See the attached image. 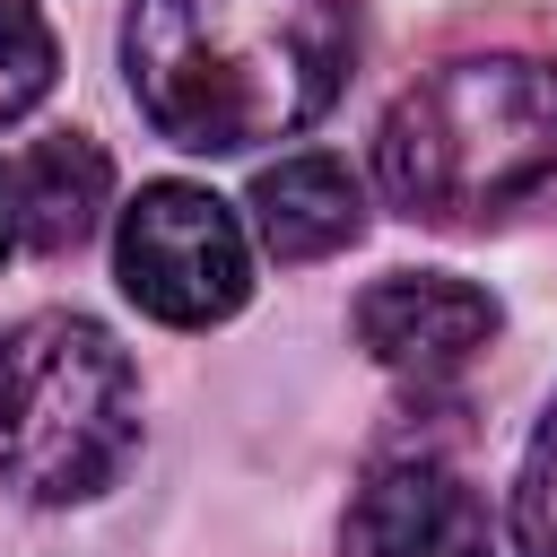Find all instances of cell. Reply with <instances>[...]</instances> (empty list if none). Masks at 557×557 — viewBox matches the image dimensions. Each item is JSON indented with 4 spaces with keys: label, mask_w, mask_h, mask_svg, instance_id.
<instances>
[{
    "label": "cell",
    "mask_w": 557,
    "mask_h": 557,
    "mask_svg": "<svg viewBox=\"0 0 557 557\" xmlns=\"http://www.w3.org/2000/svg\"><path fill=\"white\" fill-rule=\"evenodd\" d=\"M9 183H17V226H26L35 252H78V244L96 235L104 200H113V165H104V148H96L87 131L35 139Z\"/></svg>",
    "instance_id": "8"
},
{
    "label": "cell",
    "mask_w": 557,
    "mask_h": 557,
    "mask_svg": "<svg viewBox=\"0 0 557 557\" xmlns=\"http://www.w3.org/2000/svg\"><path fill=\"white\" fill-rule=\"evenodd\" d=\"M357 348L383 366V374H400V383H453L470 357H487V339L505 331V313H496V296L487 287H470V278H453V270H392V278H374L366 296H357Z\"/></svg>",
    "instance_id": "6"
},
{
    "label": "cell",
    "mask_w": 557,
    "mask_h": 557,
    "mask_svg": "<svg viewBox=\"0 0 557 557\" xmlns=\"http://www.w3.org/2000/svg\"><path fill=\"white\" fill-rule=\"evenodd\" d=\"M17 244H26V226H17V183L0 174V261H9Z\"/></svg>",
    "instance_id": "11"
},
{
    "label": "cell",
    "mask_w": 557,
    "mask_h": 557,
    "mask_svg": "<svg viewBox=\"0 0 557 557\" xmlns=\"http://www.w3.org/2000/svg\"><path fill=\"white\" fill-rule=\"evenodd\" d=\"M348 557H496V522L479 505V487L444 461V453H383L339 522Z\"/></svg>",
    "instance_id": "5"
},
{
    "label": "cell",
    "mask_w": 557,
    "mask_h": 557,
    "mask_svg": "<svg viewBox=\"0 0 557 557\" xmlns=\"http://www.w3.org/2000/svg\"><path fill=\"white\" fill-rule=\"evenodd\" d=\"M357 61V0H131L122 70L157 139L244 157L331 113Z\"/></svg>",
    "instance_id": "1"
},
{
    "label": "cell",
    "mask_w": 557,
    "mask_h": 557,
    "mask_svg": "<svg viewBox=\"0 0 557 557\" xmlns=\"http://www.w3.org/2000/svg\"><path fill=\"white\" fill-rule=\"evenodd\" d=\"M113 278L165 331L235 322L244 296H252L244 218L218 191H200V183H139V200L113 226Z\"/></svg>",
    "instance_id": "4"
},
{
    "label": "cell",
    "mask_w": 557,
    "mask_h": 557,
    "mask_svg": "<svg viewBox=\"0 0 557 557\" xmlns=\"http://www.w3.org/2000/svg\"><path fill=\"white\" fill-rule=\"evenodd\" d=\"M513 548L522 557H557V392L522 444V479H513Z\"/></svg>",
    "instance_id": "10"
},
{
    "label": "cell",
    "mask_w": 557,
    "mask_h": 557,
    "mask_svg": "<svg viewBox=\"0 0 557 557\" xmlns=\"http://www.w3.org/2000/svg\"><path fill=\"white\" fill-rule=\"evenodd\" d=\"M357 226H366V191H357V174L339 157L305 148V157L261 165V183H252V235H261L270 261H331V252L357 244Z\"/></svg>",
    "instance_id": "7"
},
{
    "label": "cell",
    "mask_w": 557,
    "mask_h": 557,
    "mask_svg": "<svg viewBox=\"0 0 557 557\" xmlns=\"http://www.w3.org/2000/svg\"><path fill=\"white\" fill-rule=\"evenodd\" d=\"M52 70H61V44L44 26L35 0H0V122L35 113L52 96Z\"/></svg>",
    "instance_id": "9"
},
{
    "label": "cell",
    "mask_w": 557,
    "mask_h": 557,
    "mask_svg": "<svg viewBox=\"0 0 557 557\" xmlns=\"http://www.w3.org/2000/svg\"><path fill=\"white\" fill-rule=\"evenodd\" d=\"M557 174V61L461 52L392 96L374 183L418 226H487Z\"/></svg>",
    "instance_id": "2"
},
{
    "label": "cell",
    "mask_w": 557,
    "mask_h": 557,
    "mask_svg": "<svg viewBox=\"0 0 557 557\" xmlns=\"http://www.w3.org/2000/svg\"><path fill=\"white\" fill-rule=\"evenodd\" d=\"M139 453V366L96 313H26L0 331V487L87 505Z\"/></svg>",
    "instance_id": "3"
}]
</instances>
